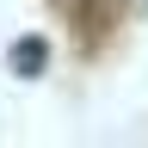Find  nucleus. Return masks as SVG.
Instances as JSON below:
<instances>
[{
  "instance_id": "obj_1",
  "label": "nucleus",
  "mask_w": 148,
  "mask_h": 148,
  "mask_svg": "<svg viewBox=\"0 0 148 148\" xmlns=\"http://www.w3.org/2000/svg\"><path fill=\"white\" fill-rule=\"evenodd\" d=\"M6 62H12V74H25V80H37V74L49 68V43H43V37H18Z\"/></svg>"
}]
</instances>
